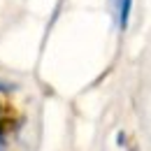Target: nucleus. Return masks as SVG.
Instances as JSON below:
<instances>
[{"label": "nucleus", "instance_id": "nucleus-1", "mask_svg": "<svg viewBox=\"0 0 151 151\" xmlns=\"http://www.w3.org/2000/svg\"><path fill=\"white\" fill-rule=\"evenodd\" d=\"M112 12L116 14V23H119V28L121 30H126L128 28V23H130V9H132V0H112Z\"/></svg>", "mask_w": 151, "mask_h": 151}, {"label": "nucleus", "instance_id": "nucleus-2", "mask_svg": "<svg viewBox=\"0 0 151 151\" xmlns=\"http://www.w3.org/2000/svg\"><path fill=\"white\" fill-rule=\"evenodd\" d=\"M5 149V135H2V130H0V151Z\"/></svg>", "mask_w": 151, "mask_h": 151}, {"label": "nucleus", "instance_id": "nucleus-3", "mask_svg": "<svg viewBox=\"0 0 151 151\" xmlns=\"http://www.w3.org/2000/svg\"><path fill=\"white\" fill-rule=\"evenodd\" d=\"M9 88H12V86H7V84H2V81H0V91H9Z\"/></svg>", "mask_w": 151, "mask_h": 151}]
</instances>
